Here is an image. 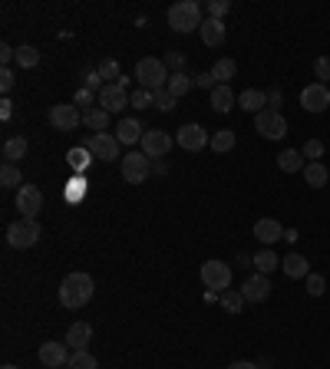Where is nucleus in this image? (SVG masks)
I'll use <instances>...</instances> for the list:
<instances>
[{
  "label": "nucleus",
  "instance_id": "1",
  "mask_svg": "<svg viewBox=\"0 0 330 369\" xmlns=\"http://www.w3.org/2000/svg\"><path fill=\"white\" fill-rule=\"evenodd\" d=\"M93 277L90 274H83V270H73V274H66L60 283V303L66 310H79V307H86L93 300Z\"/></svg>",
  "mask_w": 330,
  "mask_h": 369
},
{
  "label": "nucleus",
  "instance_id": "2",
  "mask_svg": "<svg viewBox=\"0 0 330 369\" xmlns=\"http://www.w3.org/2000/svg\"><path fill=\"white\" fill-rule=\"evenodd\" d=\"M202 3L195 0H179L168 7V27L175 33H192V30H202Z\"/></svg>",
  "mask_w": 330,
  "mask_h": 369
},
{
  "label": "nucleus",
  "instance_id": "3",
  "mask_svg": "<svg viewBox=\"0 0 330 369\" xmlns=\"http://www.w3.org/2000/svg\"><path fill=\"white\" fill-rule=\"evenodd\" d=\"M168 66H165V59H155V57H146L135 63V83L142 89H149V92H155V89H165L168 86Z\"/></svg>",
  "mask_w": 330,
  "mask_h": 369
},
{
  "label": "nucleus",
  "instance_id": "4",
  "mask_svg": "<svg viewBox=\"0 0 330 369\" xmlns=\"http://www.w3.org/2000/svg\"><path fill=\"white\" fill-rule=\"evenodd\" d=\"M40 221H33V218H20L7 228V244L17 248V251H23V248H33L37 241H40Z\"/></svg>",
  "mask_w": 330,
  "mask_h": 369
},
{
  "label": "nucleus",
  "instance_id": "5",
  "mask_svg": "<svg viewBox=\"0 0 330 369\" xmlns=\"http://www.w3.org/2000/svg\"><path fill=\"white\" fill-rule=\"evenodd\" d=\"M46 122H50L57 132H73L76 126H83V112H79V106H73V103H57V106H50Z\"/></svg>",
  "mask_w": 330,
  "mask_h": 369
},
{
  "label": "nucleus",
  "instance_id": "6",
  "mask_svg": "<svg viewBox=\"0 0 330 369\" xmlns=\"http://www.w3.org/2000/svg\"><path fill=\"white\" fill-rule=\"evenodd\" d=\"M202 283L215 290V294H225L228 287H231V264L225 261H205L202 264Z\"/></svg>",
  "mask_w": 330,
  "mask_h": 369
},
{
  "label": "nucleus",
  "instance_id": "7",
  "mask_svg": "<svg viewBox=\"0 0 330 369\" xmlns=\"http://www.w3.org/2000/svg\"><path fill=\"white\" fill-rule=\"evenodd\" d=\"M152 172V162L146 152H126V159H122V181L126 185H142Z\"/></svg>",
  "mask_w": 330,
  "mask_h": 369
},
{
  "label": "nucleus",
  "instance_id": "8",
  "mask_svg": "<svg viewBox=\"0 0 330 369\" xmlns=\"http://www.w3.org/2000/svg\"><path fill=\"white\" fill-rule=\"evenodd\" d=\"M255 132H261L264 139H271V142L284 139V135H287L284 112H278V109H264V112H258V116H255Z\"/></svg>",
  "mask_w": 330,
  "mask_h": 369
},
{
  "label": "nucleus",
  "instance_id": "9",
  "mask_svg": "<svg viewBox=\"0 0 330 369\" xmlns=\"http://www.w3.org/2000/svg\"><path fill=\"white\" fill-rule=\"evenodd\" d=\"M86 148H90L93 159H99V162H116L119 159V139L109 132H93L90 139H86Z\"/></svg>",
  "mask_w": 330,
  "mask_h": 369
},
{
  "label": "nucleus",
  "instance_id": "10",
  "mask_svg": "<svg viewBox=\"0 0 330 369\" xmlns=\"http://www.w3.org/2000/svg\"><path fill=\"white\" fill-rule=\"evenodd\" d=\"M17 211H20V218H33L37 221V215L43 211V192L37 185L17 188Z\"/></svg>",
  "mask_w": 330,
  "mask_h": 369
},
{
  "label": "nucleus",
  "instance_id": "11",
  "mask_svg": "<svg viewBox=\"0 0 330 369\" xmlns=\"http://www.w3.org/2000/svg\"><path fill=\"white\" fill-rule=\"evenodd\" d=\"M99 106H103L106 112L113 116V112H122L126 106H133V92L119 83H106L103 92H99Z\"/></svg>",
  "mask_w": 330,
  "mask_h": 369
},
{
  "label": "nucleus",
  "instance_id": "12",
  "mask_svg": "<svg viewBox=\"0 0 330 369\" xmlns=\"http://www.w3.org/2000/svg\"><path fill=\"white\" fill-rule=\"evenodd\" d=\"M142 152L149 155V159H162V155H168L172 152V146H175V139L168 132H162V129H146V135H142Z\"/></svg>",
  "mask_w": 330,
  "mask_h": 369
},
{
  "label": "nucleus",
  "instance_id": "13",
  "mask_svg": "<svg viewBox=\"0 0 330 369\" xmlns=\"http://www.w3.org/2000/svg\"><path fill=\"white\" fill-rule=\"evenodd\" d=\"M179 148L185 152H202L205 146H211V135L205 132V126H198V122H188V126H182L179 129Z\"/></svg>",
  "mask_w": 330,
  "mask_h": 369
},
{
  "label": "nucleus",
  "instance_id": "14",
  "mask_svg": "<svg viewBox=\"0 0 330 369\" xmlns=\"http://www.w3.org/2000/svg\"><path fill=\"white\" fill-rule=\"evenodd\" d=\"M241 297H244V303H264V300L271 297L268 274H251L248 281L241 283Z\"/></svg>",
  "mask_w": 330,
  "mask_h": 369
},
{
  "label": "nucleus",
  "instance_id": "15",
  "mask_svg": "<svg viewBox=\"0 0 330 369\" xmlns=\"http://www.w3.org/2000/svg\"><path fill=\"white\" fill-rule=\"evenodd\" d=\"M327 106H330V86L311 83V86L300 92V109H304V112H324Z\"/></svg>",
  "mask_w": 330,
  "mask_h": 369
},
{
  "label": "nucleus",
  "instance_id": "16",
  "mask_svg": "<svg viewBox=\"0 0 330 369\" xmlns=\"http://www.w3.org/2000/svg\"><path fill=\"white\" fill-rule=\"evenodd\" d=\"M40 363H43L46 369L66 366V363H70V346H66V343H53V340H46L43 346H40Z\"/></svg>",
  "mask_w": 330,
  "mask_h": 369
},
{
  "label": "nucleus",
  "instance_id": "17",
  "mask_svg": "<svg viewBox=\"0 0 330 369\" xmlns=\"http://www.w3.org/2000/svg\"><path fill=\"white\" fill-rule=\"evenodd\" d=\"M90 340H93V326L86 323V320H79V323H73L70 326V330H66V346H70V350H86V346H90Z\"/></svg>",
  "mask_w": 330,
  "mask_h": 369
},
{
  "label": "nucleus",
  "instance_id": "18",
  "mask_svg": "<svg viewBox=\"0 0 330 369\" xmlns=\"http://www.w3.org/2000/svg\"><path fill=\"white\" fill-rule=\"evenodd\" d=\"M202 43L205 46H222L225 43V20H215V17H205V23H202Z\"/></svg>",
  "mask_w": 330,
  "mask_h": 369
},
{
  "label": "nucleus",
  "instance_id": "19",
  "mask_svg": "<svg viewBox=\"0 0 330 369\" xmlns=\"http://www.w3.org/2000/svg\"><path fill=\"white\" fill-rule=\"evenodd\" d=\"M142 122L139 119H122L119 126H116V139H119V146H135V142H142Z\"/></svg>",
  "mask_w": 330,
  "mask_h": 369
},
{
  "label": "nucleus",
  "instance_id": "20",
  "mask_svg": "<svg viewBox=\"0 0 330 369\" xmlns=\"http://www.w3.org/2000/svg\"><path fill=\"white\" fill-rule=\"evenodd\" d=\"M238 109H244V112H264L268 109V92H261V89H244V92H238Z\"/></svg>",
  "mask_w": 330,
  "mask_h": 369
},
{
  "label": "nucleus",
  "instance_id": "21",
  "mask_svg": "<svg viewBox=\"0 0 330 369\" xmlns=\"http://www.w3.org/2000/svg\"><path fill=\"white\" fill-rule=\"evenodd\" d=\"M255 237L261 241V244H274V241H281L284 237V228H281V221H274V218H261V221L255 224Z\"/></svg>",
  "mask_w": 330,
  "mask_h": 369
},
{
  "label": "nucleus",
  "instance_id": "22",
  "mask_svg": "<svg viewBox=\"0 0 330 369\" xmlns=\"http://www.w3.org/2000/svg\"><path fill=\"white\" fill-rule=\"evenodd\" d=\"M235 106H238V96H235V89L231 86H215L211 89V109H215V112L225 116V112H231Z\"/></svg>",
  "mask_w": 330,
  "mask_h": 369
},
{
  "label": "nucleus",
  "instance_id": "23",
  "mask_svg": "<svg viewBox=\"0 0 330 369\" xmlns=\"http://www.w3.org/2000/svg\"><path fill=\"white\" fill-rule=\"evenodd\" d=\"M281 270H284L291 281H300V277H307V274H311V264H307V257H304V254H287L284 261H281Z\"/></svg>",
  "mask_w": 330,
  "mask_h": 369
},
{
  "label": "nucleus",
  "instance_id": "24",
  "mask_svg": "<svg viewBox=\"0 0 330 369\" xmlns=\"http://www.w3.org/2000/svg\"><path fill=\"white\" fill-rule=\"evenodd\" d=\"M235 73H238V63H235L231 57H222L215 66H211V76H215V83H218V86H231Z\"/></svg>",
  "mask_w": 330,
  "mask_h": 369
},
{
  "label": "nucleus",
  "instance_id": "25",
  "mask_svg": "<svg viewBox=\"0 0 330 369\" xmlns=\"http://www.w3.org/2000/svg\"><path fill=\"white\" fill-rule=\"evenodd\" d=\"M27 148H30V142L23 139V135H14V139H7L3 142V162H10V165H17L23 155H27Z\"/></svg>",
  "mask_w": 330,
  "mask_h": 369
},
{
  "label": "nucleus",
  "instance_id": "26",
  "mask_svg": "<svg viewBox=\"0 0 330 369\" xmlns=\"http://www.w3.org/2000/svg\"><path fill=\"white\" fill-rule=\"evenodd\" d=\"M83 126L93 129V132H106V126H109V112L99 109V106H93V109H83Z\"/></svg>",
  "mask_w": 330,
  "mask_h": 369
},
{
  "label": "nucleus",
  "instance_id": "27",
  "mask_svg": "<svg viewBox=\"0 0 330 369\" xmlns=\"http://www.w3.org/2000/svg\"><path fill=\"white\" fill-rule=\"evenodd\" d=\"M278 168H281V172H287V175L304 172V155H300L298 148H284V152L278 155Z\"/></svg>",
  "mask_w": 330,
  "mask_h": 369
},
{
  "label": "nucleus",
  "instance_id": "28",
  "mask_svg": "<svg viewBox=\"0 0 330 369\" xmlns=\"http://www.w3.org/2000/svg\"><path fill=\"white\" fill-rule=\"evenodd\" d=\"M168 92H172V96H175V99H182V96H185V92H192V89H195V76H188V73H172L168 76Z\"/></svg>",
  "mask_w": 330,
  "mask_h": 369
},
{
  "label": "nucleus",
  "instance_id": "29",
  "mask_svg": "<svg viewBox=\"0 0 330 369\" xmlns=\"http://www.w3.org/2000/svg\"><path fill=\"white\" fill-rule=\"evenodd\" d=\"M251 264L258 267V274H271V270H278V267H281V257L271 251V248H264V251H258L255 257H251Z\"/></svg>",
  "mask_w": 330,
  "mask_h": 369
},
{
  "label": "nucleus",
  "instance_id": "30",
  "mask_svg": "<svg viewBox=\"0 0 330 369\" xmlns=\"http://www.w3.org/2000/svg\"><path fill=\"white\" fill-rule=\"evenodd\" d=\"M327 168H324V165L320 162H307L304 165V181H307V185H311V188H324V185H327Z\"/></svg>",
  "mask_w": 330,
  "mask_h": 369
},
{
  "label": "nucleus",
  "instance_id": "31",
  "mask_svg": "<svg viewBox=\"0 0 330 369\" xmlns=\"http://www.w3.org/2000/svg\"><path fill=\"white\" fill-rule=\"evenodd\" d=\"M17 63H20V70H33V66L40 63V50L30 43L17 46Z\"/></svg>",
  "mask_w": 330,
  "mask_h": 369
},
{
  "label": "nucleus",
  "instance_id": "32",
  "mask_svg": "<svg viewBox=\"0 0 330 369\" xmlns=\"http://www.w3.org/2000/svg\"><path fill=\"white\" fill-rule=\"evenodd\" d=\"M0 185L3 188H23V175H20V168L10 162H3V168H0Z\"/></svg>",
  "mask_w": 330,
  "mask_h": 369
},
{
  "label": "nucleus",
  "instance_id": "33",
  "mask_svg": "<svg viewBox=\"0 0 330 369\" xmlns=\"http://www.w3.org/2000/svg\"><path fill=\"white\" fill-rule=\"evenodd\" d=\"M235 142H238V135L231 132V129H218V132L211 135V148H215V152H231Z\"/></svg>",
  "mask_w": 330,
  "mask_h": 369
},
{
  "label": "nucleus",
  "instance_id": "34",
  "mask_svg": "<svg viewBox=\"0 0 330 369\" xmlns=\"http://www.w3.org/2000/svg\"><path fill=\"white\" fill-rule=\"evenodd\" d=\"M66 369H99V363H96V356H93L90 350H76V353L70 356Z\"/></svg>",
  "mask_w": 330,
  "mask_h": 369
},
{
  "label": "nucleus",
  "instance_id": "35",
  "mask_svg": "<svg viewBox=\"0 0 330 369\" xmlns=\"http://www.w3.org/2000/svg\"><path fill=\"white\" fill-rule=\"evenodd\" d=\"M152 106H155L159 112H172V109L179 106V99H175L168 89H155V92H152Z\"/></svg>",
  "mask_w": 330,
  "mask_h": 369
},
{
  "label": "nucleus",
  "instance_id": "36",
  "mask_svg": "<svg viewBox=\"0 0 330 369\" xmlns=\"http://www.w3.org/2000/svg\"><path fill=\"white\" fill-rule=\"evenodd\" d=\"M222 307H225L231 317L244 310V297H241V290H225V294H222Z\"/></svg>",
  "mask_w": 330,
  "mask_h": 369
},
{
  "label": "nucleus",
  "instance_id": "37",
  "mask_svg": "<svg viewBox=\"0 0 330 369\" xmlns=\"http://www.w3.org/2000/svg\"><path fill=\"white\" fill-rule=\"evenodd\" d=\"M90 159H93V155H90V148H86V146H83V148H70V152H66V162L73 165L76 172H83V168L90 165Z\"/></svg>",
  "mask_w": 330,
  "mask_h": 369
},
{
  "label": "nucleus",
  "instance_id": "38",
  "mask_svg": "<svg viewBox=\"0 0 330 369\" xmlns=\"http://www.w3.org/2000/svg\"><path fill=\"white\" fill-rule=\"evenodd\" d=\"M96 73L103 76V79H109V83H116V79H119V63H116V59L109 57V59H103V63H99V66H96Z\"/></svg>",
  "mask_w": 330,
  "mask_h": 369
},
{
  "label": "nucleus",
  "instance_id": "39",
  "mask_svg": "<svg viewBox=\"0 0 330 369\" xmlns=\"http://www.w3.org/2000/svg\"><path fill=\"white\" fill-rule=\"evenodd\" d=\"M300 155H304V159H311V162H317V159L324 155V142H320V139H307L304 148H300Z\"/></svg>",
  "mask_w": 330,
  "mask_h": 369
},
{
  "label": "nucleus",
  "instance_id": "40",
  "mask_svg": "<svg viewBox=\"0 0 330 369\" xmlns=\"http://www.w3.org/2000/svg\"><path fill=\"white\" fill-rule=\"evenodd\" d=\"M314 76L320 79V86H327L330 83V57L314 59Z\"/></svg>",
  "mask_w": 330,
  "mask_h": 369
},
{
  "label": "nucleus",
  "instance_id": "41",
  "mask_svg": "<svg viewBox=\"0 0 330 369\" xmlns=\"http://www.w3.org/2000/svg\"><path fill=\"white\" fill-rule=\"evenodd\" d=\"M165 66L172 70V73H185L182 66H185V53H179V50H168L165 53Z\"/></svg>",
  "mask_w": 330,
  "mask_h": 369
},
{
  "label": "nucleus",
  "instance_id": "42",
  "mask_svg": "<svg viewBox=\"0 0 330 369\" xmlns=\"http://www.w3.org/2000/svg\"><path fill=\"white\" fill-rule=\"evenodd\" d=\"M324 290H327V281H324L320 274H307V294H311V297H320Z\"/></svg>",
  "mask_w": 330,
  "mask_h": 369
},
{
  "label": "nucleus",
  "instance_id": "43",
  "mask_svg": "<svg viewBox=\"0 0 330 369\" xmlns=\"http://www.w3.org/2000/svg\"><path fill=\"white\" fill-rule=\"evenodd\" d=\"M83 195H86V181H83V178H70V188H66V198H70V201H79Z\"/></svg>",
  "mask_w": 330,
  "mask_h": 369
},
{
  "label": "nucleus",
  "instance_id": "44",
  "mask_svg": "<svg viewBox=\"0 0 330 369\" xmlns=\"http://www.w3.org/2000/svg\"><path fill=\"white\" fill-rule=\"evenodd\" d=\"M228 10H231V0H211L208 3V17H215V20H222Z\"/></svg>",
  "mask_w": 330,
  "mask_h": 369
},
{
  "label": "nucleus",
  "instance_id": "45",
  "mask_svg": "<svg viewBox=\"0 0 330 369\" xmlns=\"http://www.w3.org/2000/svg\"><path fill=\"white\" fill-rule=\"evenodd\" d=\"M133 106H135V109H152V92H149V89H135V92H133Z\"/></svg>",
  "mask_w": 330,
  "mask_h": 369
},
{
  "label": "nucleus",
  "instance_id": "46",
  "mask_svg": "<svg viewBox=\"0 0 330 369\" xmlns=\"http://www.w3.org/2000/svg\"><path fill=\"white\" fill-rule=\"evenodd\" d=\"M83 86L90 89V92H103L106 83H103V76L96 73V70H90V73H86V83H83Z\"/></svg>",
  "mask_w": 330,
  "mask_h": 369
},
{
  "label": "nucleus",
  "instance_id": "47",
  "mask_svg": "<svg viewBox=\"0 0 330 369\" xmlns=\"http://www.w3.org/2000/svg\"><path fill=\"white\" fill-rule=\"evenodd\" d=\"M14 83H17V76H14V70L7 66V70H0V89H3V96L14 89Z\"/></svg>",
  "mask_w": 330,
  "mask_h": 369
},
{
  "label": "nucleus",
  "instance_id": "48",
  "mask_svg": "<svg viewBox=\"0 0 330 369\" xmlns=\"http://www.w3.org/2000/svg\"><path fill=\"white\" fill-rule=\"evenodd\" d=\"M93 103H96V92H90L86 86L76 92V106H83V109H93Z\"/></svg>",
  "mask_w": 330,
  "mask_h": 369
},
{
  "label": "nucleus",
  "instance_id": "49",
  "mask_svg": "<svg viewBox=\"0 0 330 369\" xmlns=\"http://www.w3.org/2000/svg\"><path fill=\"white\" fill-rule=\"evenodd\" d=\"M0 63H3V70H7L10 63H17V50L10 43H0Z\"/></svg>",
  "mask_w": 330,
  "mask_h": 369
},
{
  "label": "nucleus",
  "instance_id": "50",
  "mask_svg": "<svg viewBox=\"0 0 330 369\" xmlns=\"http://www.w3.org/2000/svg\"><path fill=\"white\" fill-rule=\"evenodd\" d=\"M195 86L198 89H208V92H211V89L218 86V83H215V76H211V70H208V73H198L195 76Z\"/></svg>",
  "mask_w": 330,
  "mask_h": 369
},
{
  "label": "nucleus",
  "instance_id": "51",
  "mask_svg": "<svg viewBox=\"0 0 330 369\" xmlns=\"http://www.w3.org/2000/svg\"><path fill=\"white\" fill-rule=\"evenodd\" d=\"M284 103V96H281V89H271L268 92V109H278V106Z\"/></svg>",
  "mask_w": 330,
  "mask_h": 369
},
{
  "label": "nucleus",
  "instance_id": "52",
  "mask_svg": "<svg viewBox=\"0 0 330 369\" xmlns=\"http://www.w3.org/2000/svg\"><path fill=\"white\" fill-rule=\"evenodd\" d=\"M0 116H3V119L14 116V103H10V99H3V103H0Z\"/></svg>",
  "mask_w": 330,
  "mask_h": 369
},
{
  "label": "nucleus",
  "instance_id": "53",
  "mask_svg": "<svg viewBox=\"0 0 330 369\" xmlns=\"http://www.w3.org/2000/svg\"><path fill=\"white\" fill-rule=\"evenodd\" d=\"M228 369H258V363H248V359H235Z\"/></svg>",
  "mask_w": 330,
  "mask_h": 369
},
{
  "label": "nucleus",
  "instance_id": "54",
  "mask_svg": "<svg viewBox=\"0 0 330 369\" xmlns=\"http://www.w3.org/2000/svg\"><path fill=\"white\" fill-rule=\"evenodd\" d=\"M0 369H17V366H14V363H3V366H0Z\"/></svg>",
  "mask_w": 330,
  "mask_h": 369
}]
</instances>
